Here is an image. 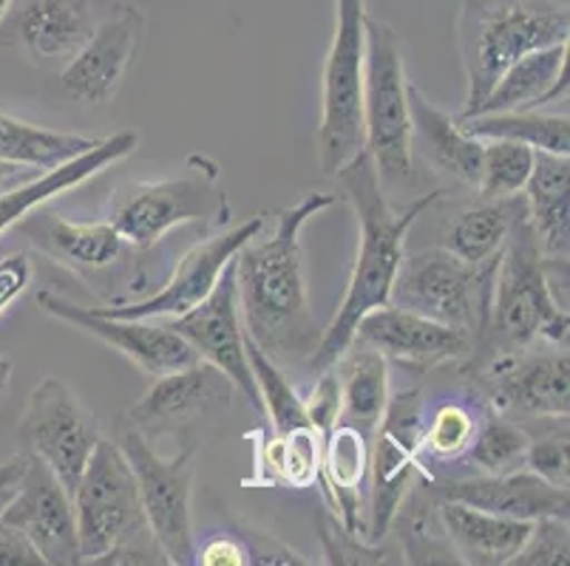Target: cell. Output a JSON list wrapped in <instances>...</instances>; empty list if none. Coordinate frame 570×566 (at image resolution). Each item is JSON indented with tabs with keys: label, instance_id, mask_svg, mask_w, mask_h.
Wrapping results in <instances>:
<instances>
[{
	"label": "cell",
	"instance_id": "28",
	"mask_svg": "<svg viewBox=\"0 0 570 566\" xmlns=\"http://www.w3.org/2000/svg\"><path fill=\"white\" fill-rule=\"evenodd\" d=\"M409 119H412V137L420 139L423 153L460 185H476L480 176V159H483V142L460 128L458 117L440 111L426 93L409 82Z\"/></svg>",
	"mask_w": 570,
	"mask_h": 566
},
{
	"label": "cell",
	"instance_id": "13",
	"mask_svg": "<svg viewBox=\"0 0 570 566\" xmlns=\"http://www.w3.org/2000/svg\"><path fill=\"white\" fill-rule=\"evenodd\" d=\"M476 391L491 411L520 419L568 417L570 408V360L568 349L551 346V351H517L497 355L474 368Z\"/></svg>",
	"mask_w": 570,
	"mask_h": 566
},
{
	"label": "cell",
	"instance_id": "33",
	"mask_svg": "<svg viewBox=\"0 0 570 566\" xmlns=\"http://www.w3.org/2000/svg\"><path fill=\"white\" fill-rule=\"evenodd\" d=\"M458 122L469 137L480 142L508 139V142H522L533 150H548L559 156L570 153L568 113H542V108H533V111L474 113L465 119L458 117Z\"/></svg>",
	"mask_w": 570,
	"mask_h": 566
},
{
	"label": "cell",
	"instance_id": "22",
	"mask_svg": "<svg viewBox=\"0 0 570 566\" xmlns=\"http://www.w3.org/2000/svg\"><path fill=\"white\" fill-rule=\"evenodd\" d=\"M145 18L137 7H119L60 71L63 91L80 106H108L131 69Z\"/></svg>",
	"mask_w": 570,
	"mask_h": 566
},
{
	"label": "cell",
	"instance_id": "35",
	"mask_svg": "<svg viewBox=\"0 0 570 566\" xmlns=\"http://www.w3.org/2000/svg\"><path fill=\"white\" fill-rule=\"evenodd\" d=\"M528 443H531V436L520 419H511L489 408L485 419H480V428L469 448V459L485 476L514 474L525 467Z\"/></svg>",
	"mask_w": 570,
	"mask_h": 566
},
{
	"label": "cell",
	"instance_id": "15",
	"mask_svg": "<svg viewBox=\"0 0 570 566\" xmlns=\"http://www.w3.org/2000/svg\"><path fill=\"white\" fill-rule=\"evenodd\" d=\"M233 391L225 371L205 360L157 377L151 388L122 414L142 436H168L199 425L202 419H219L230 411Z\"/></svg>",
	"mask_w": 570,
	"mask_h": 566
},
{
	"label": "cell",
	"instance_id": "32",
	"mask_svg": "<svg viewBox=\"0 0 570 566\" xmlns=\"http://www.w3.org/2000/svg\"><path fill=\"white\" fill-rule=\"evenodd\" d=\"M97 139L80 133H60L51 128H38L18 117L0 111V162H12L20 168H35L40 173L71 162L86 150H91Z\"/></svg>",
	"mask_w": 570,
	"mask_h": 566
},
{
	"label": "cell",
	"instance_id": "26",
	"mask_svg": "<svg viewBox=\"0 0 570 566\" xmlns=\"http://www.w3.org/2000/svg\"><path fill=\"white\" fill-rule=\"evenodd\" d=\"M568 43L531 51L502 71L476 113L533 111L548 102H562L568 100Z\"/></svg>",
	"mask_w": 570,
	"mask_h": 566
},
{
	"label": "cell",
	"instance_id": "16",
	"mask_svg": "<svg viewBox=\"0 0 570 566\" xmlns=\"http://www.w3.org/2000/svg\"><path fill=\"white\" fill-rule=\"evenodd\" d=\"M264 232V216H253L245 225L233 227V230H222L210 236L207 241H199L194 249H188L179 264H176L174 275L168 278L159 292L142 300H126V304L114 306H97V311L111 315V318H134V320H168L179 318L194 306H199L207 295L214 292L216 280H219L222 269L236 258V252L245 244Z\"/></svg>",
	"mask_w": 570,
	"mask_h": 566
},
{
	"label": "cell",
	"instance_id": "11",
	"mask_svg": "<svg viewBox=\"0 0 570 566\" xmlns=\"http://www.w3.org/2000/svg\"><path fill=\"white\" fill-rule=\"evenodd\" d=\"M423 428H426V399L420 388L389 394L386 411L370 443V507L364 518L366 542H383L392 529L403 498L412 490L414 476L423 467Z\"/></svg>",
	"mask_w": 570,
	"mask_h": 566
},
{
	"label": "cell",
	"instance_id": "10",
	"mask_svg": "<svg viewBox=\"0 0 570 566\" xmlns=\"http://www.w3.org/2000/svg\"><path fill=\"white\" fill-rule=\"evenodd\" d=\"M122 456L128 459L134 479H137L139 505L145 522L151 527L154 538L163 547L170 566L196 564L194 547V516H190V498H194V448H183L170 459L159 456L151 448L148 436L139 434L128 419L119 417L117 436Z\"/></svg>",
	"mask_w": 570,
	"mask_h": 566
},
{
	"label": "cell",
	"instance_id": "25",
	"mask_svg": "<svg viewBox=\"0 0 570 566\" xmlns=\"http://www.w3.org/2000/svg\"><path fill=\"white\" fill-rule=\"evenodd\" d=\"M440 522L460 564L471 566H505L520 553L522 542L531 533V522L494 516L460 502L438 498Z\"/></svg>",
	"mask_w": 570,
	"mask_h": 566
},
{
	"label": "cell",
	"instance_id": "43",
	"mask_svg": "<svg viewBox=\"0 0 570 566\" xmlns=\"http://www.w3.org/2000/svg\"><path fill=\"white\" fill-rule=\"evenodd\" d=\"M35 278V264L29 252H9L0 258V315L29 289Z\"/></svg>",
	"mask_w": 570,
	"mask_h": 566
},
{
	"label": "cell",
	"instance_id": "4",
	"mask_svg": "<svg viewBox=\"0 0 570 566\" xmlns=\"http://www.w3.org/2000/svg\"><path fill=\"white\" fill-rule=\"evenodd\" d=\"M82 564L157 566L168 564L139 505L137 479L114 439L97 443L71 493Z\"/></svg>",
	"mask_w": 570,
	"mask_h": 566
},
{
	"label": "cell",
	"instance_id": "27",
	"mask_svg": "<svg viewBox=\"0 0 570 566\" xmlns=\"http://www.w3.org/2000/svg\"><path fill=\"white\" fill-rule=\"evenodd\" d=\"M570 159L548 150L533 153V170L522 187L525 216L533 227L542 256L568 261L570 232Z\"/></svg>",
	"mask_w": 570,
	"mask_h": 566
},
{
	"label": "cell",
	"instance_id": "17",
	"mask_svg": "<svg viewBox=\"0 0 570 566\" xmlns=\"http://www.w3.org/2000/svg\"><path fill=\"white\" fill-rule=\"evenodd\" d=\"M14 227L38 252L86 278L88 284H108V275L119 278V272L134 269L145 252L128 244L108 221L82 225L38 207L26 212Z\"/></svg>",
	"mask_w": 570,
	"mask_h": 566
},
{
	"label": "cell",
	"instance_id": "49",
	"mask_svg": "<svg viewBox=\"0 0 570 566\" xmlns=\"http://www.w3.org/2000/svg\"><path fill=\"white\" fill-rule=\"evenodd\" d=\"M9 7H12V0H0V23H3V18H7Z\"/></svg>",
	"mask_w": 570,
	"mask_h": 566
},
{
	"label": "cell",
	"instance_id": "34",
	"mask_svg": "<svg viewBox=\"0 0 570 566\" xmlns=\"http://www.w3.org/2000/svg\"><path fill=\"white\" fill-rule=\"evenodd\" d=\"M395 518H403L401 553L406 564H460L440 522L434 490L429 496L409 490Z\"/></svg>",
	"mask_w": 570,
	"mask_h": 566
},
{
	"label": "cell",
	"instance_id": "8",
	"mask_svg": "<svg viewBox=\"0 0 570 566\" xmlns=\"http://www.w3.org/2000/svg\"><path fill=\"white\" fill-rule=\"evenodd\" d=\"M497 264L500 256L485 264H465L445 247L420 249L403 256L389 304L454 326L476 346L489 326Z\"/></svg>",
	"mask_w": 570,
	"mask_h": 566
},
{
	"label": "cell",
	"instance_id": "20",
	"mask_svg": "<svg viewBox=\"0 0 570 566\" xmlns=\"http://www.w3.org/2000/svg\"><path fill=\"white\" fill-rule=\"evenodd\" d=\"M0 518L18 527L29 538V544L38 549L43 564H82L71 493L57 481V476L38 456L29 454L23 481H20L7 510L0 513Z\"/></svg>",
	"mask_w": 570,
	"mask_h": 566
},
{
	"label": "cell",
	"instance_id": "29",
	"mask_svg": "<svg viewBox=\"0 0 570 566\" xmlns=\"http://www.w3.org/2000/svg\"><path fill=\"white\" fill-rule=\"evenodd\" d=\"M341 380L338 425H350L372 443L389 403V360L375 349L352 342L335 360Z\"/></svg>",
	"mask_w": 570,
	"mask_h": 566
},
{
	"label": "cell",
	"instance_id": "1",
	"mask_svg": "<svg viewBox=\"0 0 570 566\" xmlns=\"http://www.w3.org/2000/svg\"><path fill=\"white\" fill-rule=\"evenodd\" d=\"M335 201L338 193H307L278 212L269 236L258 232L236 252L238 309L245 315V331L282 368L309 363L321 342L304 280L302 230L309 218L330 210Z\"/></svg>",
	"mask_w": 570,
	"mask_h": 566
},
{
	"label": "cell",
	"instance_id": "7",
	"mask_svg": "<svg viewBox=\"0 0 570 566\" xmlns=\"http://www.w3.org/2000/svg\"><path fill=\"white\" fill-rule=\"evenodd\" d=\"M366 0H335V34L321 75L318 165L335 179L364 150Z\"/></svg>",
	"mask_w": 570,
	"mask_h": 566
},
{
	"label": "cell",
	"instance_id": "6",
	"mask_svg": "<svg viewBox=\"0 0 570 566\" xmlns=\"http://www.w3.org/2000/svg\"><path fill=\"white\" fill-rule=\"evenodd\" d=\"M222 170L207 156H188L179 176L159 181H122L108 201L106 221L139 249H151L190 221L227 225L230 205L219 187Z\"/></svg>",
	"mask_w": 570,
	"mask_h": 566
},
{
	"label": "cell",
	"instance_id": "48",
	"mask_svg": "<svg viewBox=\"0 0 570 566\" xmlns=\"http://www.w3.org/2000/svg\"><path fill=\"white\" fill-rule=\"evenodd\" d=\"M9 386H12V363L7 357H0V403L7 399Z\"/></svg>",
	"mask_w": 570,
	"mask_h": 566
},
{
	"label": "cell",
	"instance_id": "45",
	"mask_svg": "<svg viewBox=\"0 0 570 566\" xmlns=\"http://www.w3.org/2000/svg\"><path fill=\"white\" fill-rule=\"evenodd\" d=\"M0 566H46L29 538L0 518Z\"/></svg>",
	"mask_w": 570,
	"mask_h": 566
},
{
	"label": "cell",
	"instance_id": "18",
	"mask_svg": "<svg viewBox=\"0 0 570 566\" xmlns=\"http://www.w3.org/2000/svg\"><path fill=\"white\" fill-rule=\"evenodd\" d=\"M38 304L51 318L97 337L100 342L111 346L114 351L128 357L151 380H157L163 374L179 371L185 366H194L199 360L183 337L165 324H157V320L151 324V320L111 318V315H102L91 306L71 304V300L60 298L55 292H40Z\"/></svg>",
	"mask_w": 570,
	"mask_h": 566
},
{
	"label": "cell",
	"instance_id": "2",
	"mask_svg": "<svg viewBox=\"0 0 570 566\" xmlns=\"http://www.w3.org/2000/svg\"><path fill=\"white\" fill-rule=\"evenodd\" d=\"M335 179H338L341 196L355 210L357 256L352 264L344 300L335 311L333 324L326 326V331H321L318 349L313 351L307 363L309 371L315 374L333 368L335 360L350 349L357 324L366 311L389 304L397 269L406 256L403 241H406L409 230L443 196L440 190H434V193H423L420 199H414L406 210H392V205L383 196L381 173H377L366 150H361Z\"/></svg>",
	"mask_w": 570,
	"mask_h": 566
},
{
	"label": "cell",
	"instance_id": "47",
	"mask_svg": "<svg viewBox=\"0 0 570 566\" xmlns=\"http://www.w3.org/2000/svg\"><path fill=\"white\" fill-rule=\"evenodd\" d=\"M38 176L43 173L35 168H20V165H12V162H0V196L14 190V187L29 185V181H35Z\"/></svg>",
	"mask_w": 570,
	"mask_h": 566
},
{
	"label": "cell",
	"instance_id": "14",
	"mask_svg": "<svg viewBox=\"0 0 570 566\" xmlns=\"http://www.w3.org/2000/svg\"><path fill=\"white\" fill-rule=\"evenodd\" d=\"M163 324L183 337L199 360L225 371L233 386H236V391L245 394L253 408L264 414L262 397H258L245 351V326H242L236 287V258L222 269L214 292L207 295L199 306H194L179 318L163 320Z\"/></svg>",
	"mask_w": 570,
	"mask_h": 566
},
{
	"label": "cell",
	"instance_id": "40",
	"mask_svg": "<svg viewBox=\"0 0 570 566\" xmlns=\"http://www.w3.org/2000/svg\"><path fill=\"white\" fill-rule=\"evenodd\" d=\"M551 423L553 425H548L546 430H542L539 419L525 423L528 436H531L525 467L551 485L568 487V417H557Z\"/></svg>",
	"mask_w": 570,
	"mask_h": 566
},
{
	"label": "cell",
	"instance_id": "46",
	"mask_svg": "<svg viewBox=\"0 0 570 566\" xmlns=\"http://www.w3.org/2000/svg\"><path fill=\"white\" fill-rule=\"evenodd\" d=\"M26 465H29V454L26 450H20V454H14L12 459L0 465V513L7 510V505L14 498V493H18L26 474Z\"/></svg>",
	"mask_w": 570,
	"mask_h": 566
},
{
	"label": "cell",
	"instance_id": "24",
	"mask_svg": "<svg viewBox=\"0 0 570 566\" xmlns=\"http://www.w3.org/2000/svg\"><path fill=\"white\" fill-rule=\"evenodd\" d=\"M137 131H117L106 139H97L95 148L86 150V153L77 156V159H71V162L60 165V168L49 170V173L29 181V185L14 187V190L3 193L0 196V236H3L9 227L18 225L26 212L43 205V201L55 199V196L66 193L71 187L88 181L91 176L102 173V170L111 168V165L128 159V156L137 150Z\"/></svg>",
	"mask_w": 570,
	"mask_h": 566
},
{
	"label": "cell",
	"instance_id": "12",
	"mask_svg": "<svg viewBox=\"0 0 570 566\" xmlns=\"http://www.w3.org/2000/svg\"><path fill=\"white\" fill-rule=\"evenodd\" d=\"M18 436L26 454L38 456L57 476V481L75 493L88 459L100 443V425L71 391L69 383L49 377L29 394Z\"/></svg>",
	"mask_w": 570,
	"mask_h": 566
},
{
	"label": "cell",
	"instance_id": "44",
	"mask_svg": "<svg viewBox=\"0 0 570 566\" xmlns=\"http://www.w3.org/2000/svg\"><path fill=\"white\" fill-rule=\"evenodd\" d=\"M196 564L245 566L250 564V547L233 536H214V538H207V542L196 549Z\"/></svg>",
	"mask_w": 570,
	"mask_h": 566
},
{
	"label": "cell",
	"instance_id": "38",
	"mask_svg": "<svg viewBox=\"0 0 570 566\" xmlns=\"http://www.w3.org/2000/svg\"><path fill=\"white\" fill-rule=\"evenodd\" d=\"M480 428V419L465 403L440 405L432 419H426L423 428V459L452 461L469 454L474 434Z\"/></svg>",
	"mask_w": 570,
	"mask_h": 566
},
{
	"label": "cell",
	"instance_id": "31",
	"mask_svg": "<svg viewBox=\"0 0 570 566\" xmlns=\"http://www.w3.org/2000/svg\"><path fill=\"white\" fill-rule=\"evenodd\" d=\"M522 212H525L522 193L511 199L483 201L454 218V225L445 230L443 247L465 264L491 261L502 252L508 232Z\"/></svg>",
	"mask_w": 570,
	"mask_h": 566
},
{
	"label": "cell",
	"instance_id": "39",
	"mask_svg": "<svg viewBox=\"0 0 570 566\" xmlns=\"http://www.w3.org/2000/svg\"><path fill=\"white\" fill-rule=\"evenodd\" d=\"M318 538L324 547L326 564L333 566H381V564H406L401 549L383 547L381 542H366L364 536L350 533L344 524L330 513L318 516Z\"/></svg>",
	"mask_w": 570,
	"mask_h": 566
},
{
	"label": "cell",
	"instance_id": "3",
	"mask_svg": "<svg viewBox=\"0 0 570 566\" xmlns=\"http://www.w3.org/2000/svg\"><path fill=\"white\" fill-rule=\"evenodd\" d=\"M568 304H562L551 289L548 261L531 221L522 212L508 232L497 264L489 326L465 360V368L480 366L497 355H517L537 342L568 349Z\"/></svg>",
	"mask_w": 570,
	"mask_h": 566
},
{
	"label": "cell",
	"instance_id": "19",
	"mask_svg": "<svg viewBox=\"0 0 570 566\" xmlns=\"http://www.w3.org/2000/svg\"><path fill=\"white\" fill-rule=\"evenodd\" d=\"M108 18L100 0H12L0 34L35 66H66Z\"/></svg>",
	"mask_w": 570,
	"mask_h": 566
},
{
	"label": "cell",
	"instance_id": "42",
	"mask_svg": "<svg viewBox=\"0 0 570 566\" xmlns=\"http://www.w3.org/2000/svg\"><path fill=\"white\" fill-rule=\"evenodd\" d=\"M304 411H307V419L313 423V428H318L321 434H326V430L338 423L341 380L335 368H326V371L318 374L315 388L309 391V397H304Z\"/></svg>",
	"mask_w": 570,
	"mask_h": 566
},
{
	"label": "cell",
	"instance_id": "37",
	"mask_svg": "<svg viewBox=\"0 0 570 566\" xmlns=\"http://www.w3.org/2000/svg\"><path fill=\"white\" fill-rule=\"evenodd\" d=\"M533 153L522 142L508 139H489L483 142V159H480V176H476V193L483 201L511 199L520 196L528 176L533 170Z\"/></svg>",
	"mask_w": 570,
	"mask_h": 566
},
{
	"label": "cell",
	"instance_id": "23",
	"mask_svg": "<svg viewBox=\"0 0 570 566\" xmlns=\"http://www.w3.org/2000/svg\"><path fill=\"white\" fill-rule=\"evenodd\" d=\"M434 496L443 502L476 507L494 516L517 518V522H539V518H570L568 487H557L542 476L531 474L528 467L505 476H471V479L443 481L432 487Z\"/></svg>",
	"mask_w": 570,
	"mask_h": 566
},
{
	"label": "cell",
	"instance_id": "30",
	"mask_svg": "<svg viewBox=\"0 0 570 566\" xmlns=\"http://www.w3.org/2000/svg\"><path fill=\"white\" fill-rule=\"evenodd\" d=\"M256 476L253 481L287 487V490H307L321 474V450L324 434L315 428H298L289 434L264 436L256 434Z\"/></svg>",
	"mask_w": 570,
	"mask_h": 566
},
{
	"label": "cell",
	"instance_id": "5",
	"mask_svg": "<svg viewBox=\"0 0 570 566\" xmlns=\"http://www.w3.org/2000/svg\"><path fill=\"white\" fill-rule=\"evenodd\" d=\"M568 34L570 12L564 0H463L458 40L469 93L460 119L480 111L511 62L531 51L568 43Z\"/></svg>",
	"mask_w": 570,
	"mask_h": 566
},
{
	"label": "cell",
	"instance_id": "9",
	"mask_svg": "<svg viewBox=\"0 0 570 566\" xmlns=\"http://www.w3.org/2000/svg\"><path fill=\"white\" fill-rule=\"evenodd\" d=\"M412 119L403 49L395 29L366 14L364 60V150L383 181L412 173Z\"/></svg>",
	"mask_w": 570,
	"mask_h": 566
},
{
	"label": "cell",
	"instance_id": "41",
	"mask_svg": "<svg viewBox=\"0 0 570 566\" xmlns=\"http://www.w3.org/2000/svg\"><path fill=\"white\" fill-rule=\"evenodd\" d=\"M570 529L562 518H539L522 542L520 553L508 560L511 566H568Z\"/></svg>",
	"mask_w": 570,
	"mask_h": 566
},
{
	"label": "cell",
	"instance_id": "21",
	"mask_svg": "<svg viewBox=\"0 0 570 566\" xmlns=\"http://www.w3.org/2000/svg\"><path fill=\"white\" fill-rule=\"evenodd\" d=\"M352 342L381 351L386 360L417 368L465 363L474 351V340L465 331L429 320L417 311L401 309L395 304L366 311L357 324Z\"/></svg>",
	"mask_w": 570,
	"mask_h": 566
},
{
	"label": "cell",
	"instance_id": "36",
	"mask_svg": "<svg viewBox=\"0 0 570 566\" xmlns=\"http://www.w3.org/2000/svg\"><path fill=\"white\" fill-rule=\"evenodd\" d=\"M245 351L247 363H250L253 380H256L258 397H262L264 417H269L273 430H276V434H289V430L298 428H313V423L307 419V411H304V397H298V391H295L293 383L287 380V374L282 371V366H276V363L269 360L256 342H253V337L247 335V331Z\"/></svg>",
	"mask_w": 570,
	"mask_h": 566
}]
</instances>
